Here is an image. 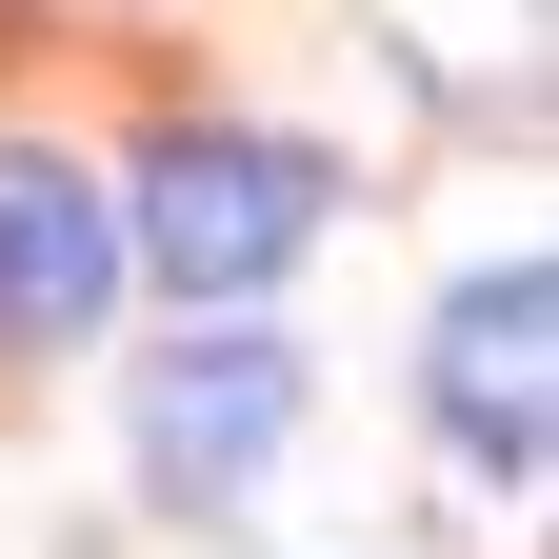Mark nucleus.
<instances>
[{"mask_svg": "<svg viewBox=\"0 0 559 559\" xmlns=\"http://www.w3.org/2000/svg\"><path fill=\"white\" fill-rule=\"evenodd\" d=\"M280 419H300V340H260V320H200V340H160V360H140V460H160L180 500L260 479Z\"/></svg>", "mask_w": 559, "mask_h": 559, "instance_id": "7ed1b4c3", "label": "nucleus"}, {"mask_svg": "<svg viewBox=\"0 0 559 559\" xmlns=\"http://www.w3.org/2000/svg\"><path fill=\"white\" fill-rule=\"evenodd\" d=\"M419 400H440V440L479 479H539V419H559V280L500 260V280H460L440 340H419Z\"/></svg>", "mask_w": 559, "mask_h": 559, "instance_id": "f03ea898", "label": "nucleus"}, {"mask_svg": "<svg viewBox=\"0 0 559 559\" xmlns=\"http://www.w3.org/2000/svg\"><path fill=\"white\" fill-rule=\"evenodd\" d=\"M120 300V221H100V180L81 160H40V140H0V340H81Z\"/></svg>", "mask_w": 559, "mask_h": 559, "instance_id": "20e7f679", "label": "nucleus"}, {"mask_svg": "<svg viewBox=\"0 0 559 559\" xmlns=\"http://www.w3.org/2000/svg\"><path fill=\"white\" fill-rule=\"evenodd\" d=\"M320 240V160L300 140H240V120H180L160 160H140V260L180 280V300H260L280 260Z\"/></svg>", "mask_w": 559, "mask_h": 559, "instance_id": "f257e3e1", "label": "nucleus"}]
</instances>
